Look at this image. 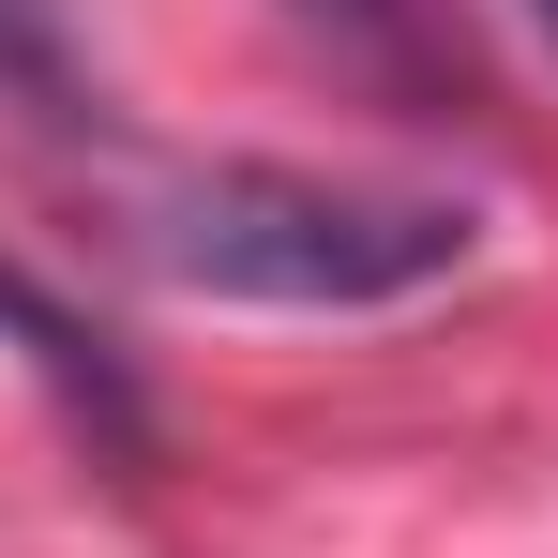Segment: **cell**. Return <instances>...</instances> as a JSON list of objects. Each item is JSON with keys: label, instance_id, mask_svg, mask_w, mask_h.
Instances as JSON below:
<instances>
[{"label": "cell", "instance_id": "cell-1", "mask_svg": "<svg viewBox=\"0 0 558 558\" xmlns=\"http://www.w3.org/2000/svg\"><path fill=\"white\" fill-rule=\"evenodd\" d=\"M121 242L167 287H211V302L363 317V302L468 272L483 227L453 196H377V182H317V167H167V182L121 196Z\"/></svg>", "mask_w": 558, "mask_h": 558}, {"label": "cell", "instance_id": "cell-2", "mask_svg": "<svg viewBox=\"0 0 558 558\" xmlns=\"http://www.w3.org/2000/svg\"><path fill=\"white\" fill-rule=\"evenodd\" d=\"M302 46H332L363 92H392V106H468V31H453V0H272Z\"/></svg>", "mask_w": 558, "mask_h": 558}, {"label": "cell", "instance_id": "cell-3", "mask_svg": "<svg viewBox=\"0 0 558 558\" xmlns=\"http://www.w3.org/2000/svg\"><path fill=\"white\" fill-rule=\"evenodd\" d=\"M0 348L46 377L61 408H92L106 438H136V377L106 363V332H92V317H76V302H61L46 272H15V257H0Z\"/></svg>", "mask_w": 558, "mask_h": 558}, {"label": "cell", "instance_id": "cell-4", "mask_svg": "<svg viewBox=\"0 0 558 558\" xmlns=\"http://www.w3.org/2000/svg\"><path fill=\"white\" fill-rule=\"evenodd\" d=\"M529 15H544V31H558V0H529Z\"/></svg>", "mask_w": 558, "mask_h": 558}]
</instances>
